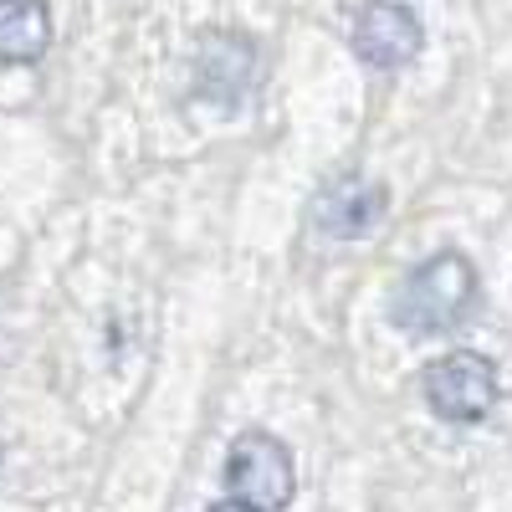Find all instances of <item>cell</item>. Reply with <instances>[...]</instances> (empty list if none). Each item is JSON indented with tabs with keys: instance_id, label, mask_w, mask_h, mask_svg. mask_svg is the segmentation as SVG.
I'll return each instance as SVG.
<instances>
[{
	"instance_id": "obj_8",
	"label": "cell",
	"mask_w": 512,
	"mask_h": 512,
	"mask_svg": "<svg viewBox=\"0 0 512 512\" xmlns=\"http://www.w3.org/2000/svg\"><path fill=\"white\" fill-rule=\"evenodd\" d=\"M210 512H256V507H246V502H231V497H226V502H216Z\"/></svg>"
},
{
	"instance_id": "obj_6",
	"label": "cell",
	"mask_w": 512,
	"mask_h": 512,
	"mask_svg": "<svg viewBox=\"0 0 512 512\" xmlns=\"http://www.w3.org/2000/svg\"><path fill=\"white\" fill-rule=\"evenodd\" d=\"M251 72H256V47L236 31H216L200 41L195 52V93L205 103H221V108H236L241 93L251 88Z\"/></svg>"
},
{
	"instance_id": "obj_5",
	"label": "cell",
	"mask_w": 512,
	"mask_h": 512,
	"mask_svg": "<svg viewBox=\"0 0 512 512\" xmlns=\"http://www.w3.org/2000/svg\"><path fill=\"white\" fill-rule=\"evenodd\" d=\"M384 205H390V190H384L379 180L338 175L333 185H323V195L313 205V226L333 241H359L384 221Z\"/></svg>"
},
{
	"instance_id": "obj_2",
	"label": "cell",
	"mask_w": 512,
	"mask_h": 512,
	"mask_svg": "<svg viewBox=\"0 0 512 512\" xmlns=\"http://www.w3.org/2000/svg\"><path fill=\"white\" fill-rule=\"evenodd\" d=\"M420 395L436 420L477 425L497 405V364L477 349H451L420 369Z\"/></svg>"
},
{
	"instance_id": "obj_1",
	"label": "cell",
	"mask_w": 512,
	"mask_h": 512,
	"mask_svg": "<svg viewBox=\"0 0 512 512\" xmlns=\"http://www.w3.org/2000/svg\"><path fill=\"white\" fill-rule=\"evenodd\" d=\"M477 303V272L461 251H436L431 262H420L390 303L395 328L415 333V338H436L451 333Z\"/></svg>"
},
{
	"instance_id": "obj_3",
	"label": "cell",
	"mask_w": 512,
	"mask_h": 512,
	"mask_svg": "<svg viewBox=\"0 0 512 512\" xmlns=\"http://www.w3.org/2000/svg\"><path fill=\"white\" fill-rule=\"evenodd\" d=\"M226 492L256 512H282L297 492L292 451L272 431H241L226 451Z\"/></svg>"
},
{
	"instance_id": "obj_4",
	"label": "cell",
	"mask_w": 512,
	"mask_h": 512,
	"mask_svg": "<svg viewBox=\"0 0 512 512\" xmlns=\"http://www.w3.org/2000/svg\"><path fill=\"white\" fill-rule=\"evenodd\" d=\"M354 52L359 62L379 67V72H395L405 62H415L420 41H425V26L410 6H400V0H374V6H364L354 16Z\"/></svg>"
},
{
	"instance_id": "obj_7",
	"label": "cell",
	"mask_w": 512,
	"mask_h": 512,
	"mask_svg": "<svg viewBox=\"0 0 512 512\" xmlns=\"http://www.w3.org/2000/svg\"><path fill=\"white\" fill-rule=\"evenodd\" d=\"M52 47V11L47 0H0V62L31 67Z\"/></svg>"
}]
</instances>
